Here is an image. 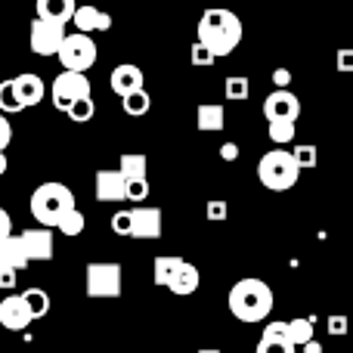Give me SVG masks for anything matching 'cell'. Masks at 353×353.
Segmentation results:
<instances>
[{
	"label": "cell",
	"instance_id": "44",
	"mask_svg": "<svg viewBox=\"0 0 353 353\" xmlns=\"http://www.w3.org/2000/svg\"><path fill=\"white\" fill-rule=\"evenodd\" d=\"M301 350H304V353H323V344H319V341H310V344H304Z\"/></svg>",
	"mask_w": 353,
	"mask_h": 353
},
{
	"label": "cell",
	"instance_id": "40",
	"mask_svg": "<svg viewBox=\"0 0 353 353\" xmlns=\"http://www.w3.org/2000/svg\"><path fill=\"white\" fill-rule=\"evenodd\" d=\"M10 143H12V124L6 115H0V152H6Z\"/></svg>",
	"mask_w": 353,
	"mask_h": 353
},
{
	"label": "cell",
	"instance_id": "4",
	"mask_svg": "<svg viewBox=\"0 0 353 353\" xmlns=\"http://www.w3.org/2000/svg\"><path fill=\"white\" fill-rule=\"evenodd\" d=\"M298 176H301V168L294 165L288 149H270V152L257 161V180L267 189H273V192L292 189L294 183H298Z\"/></svg>",
	"mask_w": 353,
	"mask_h": 353
},
{
	"label": "cell",
	"instance_id": "9",
	"mask_svg": "<svg viewBox=\"0 0 353 353\" xmlns=\"http://www.w3.org/2000/svg\"><path fill=\"white\" fill-rule=\"evenodd\" d=\"M298 115H301V99L294 97L292 90H273L263 99V118H267L270 124H279V121L294 124Z\"/></svg>",
	"mask_w": 353,
	"mask_h": 353
},
{
	"label": "cell",
	"instance_id": "25",
	"mask_svg": "<svg viewBox=\"0 0 353 353\" xmlns=\"http://www.w3.org/2000/svg\"><path fill=\"white\" fill-rule=\"evenodd\" d=\"M22 99H19V90L16 84L10 81H0V115H16V112H22Z\"/></svg>",
	"mask_w": 353,
	"mask_h": 353
},
{
	"label": "cell",
	"instance_id": "42",
	"mask_svg": "<svg viewBox=\"0 0 353 353\" xmlns=\"http://www.w3.org/2000/svg\"><path fill=\"white\" fill-rule=\"evenodd\" d=\"M10 236H12V217L3 211V208H0V242H3V239H10Z\"/></svg>",
	"mask_w": 353,
	"mask_h": 353
},
{
	"label": "cell",
	"instance_id": "33",
	"mask_svg": "<svg viewBox=\"0 0 353 353\" xmlns=\"http://www.w3.org/2000/svg\"><path fill=\"white\" fill-rule=\"evenodd\" d=\"M267 134H270V140H273V143H292L294 140V124H288V121L270 124Z\"/></svg>",
	"mask_w": 353,
	"mask_h": 353
},
{
	"label": "cell",
	"instance_id": "5",
	"mask_svg": "<svg viewBox=\"0 0 353 353\" xmlns=\"http://www.w3.org/2000/svg\"><path fill=\"white\" fill-rule=\"evenodd\" d=\"M59 62H62V72H78L87 74V68L97 62V43H93L90 34H65L59 47Z\"/></svg>",
	"mask_w": 353,
	"mask_h": 353
},
{
	"label": "cell",
	"instance_id": "32",
	"mask_svg": "<svg viewBox=\"0 0 353 353\" xmlns=\"http://www.w3.org/2000/svg\"><path fill=\"white\" fill-rule=\"evenodd\" d=\"M189 62H192L195 68H211L217 59H214V56H211V50H208V47H201V43L195 41V43H192V50H189Z\"/></svg>",
	"mask_w": 353,
	"mask_h": 353
},
{
	"label": "cell",
	"instance_id": "28",
	"mask_svg": "<svg viewBox=\"0 0 353 353\" xmlns=\"http://www.w3.org/2000/svg\"><path fill=\"white\" fill-rule=\"evenodd\" d=\"M248 97H251V81L248 78H242V74L226 78V99H232V103H245Z\"/></svg>",
	"mask_w": 353,
	"mask_h": 353
},
{
	"label": "cell",
	"instance_id": "37",
	"mask_svg": "<svg viewBox=\"0 0 353 353\" xmlns=\"http://www.w3.org/2000/svg\"><path fill=\"white\" fill-rule=\"evenodd\" d=\"M335 68H338L341 74H353V47L338 50V56H335Z\"/></svg>",
	"mask_w": 353,
	"mask_h": 353
},
{
	"label": "cell",
	"instance_id": "35",
	"mask_svg": "<svg viewBox=\"0 0 353 353\" xmlns=\"http://www.w3.org/2000/svg\"><path fill=\"white\" fill-rule=\"evenodd\" d=\"M347 329H350V319L347 316H329V319H325V332H329V335H335V338L347 335Z\"/></svg>",
	"mask_w": 353,
	"mask_h": 353
},
{
	"label": "cell",
	"instance_id": "23",
	"mask_svg": "<svg viewBox=\"0 0 353 353\" xmlns=\"http://www.w3.org/2000/svg\"><path fill=\"white\" fill-rule=\"evenodd\" d=\"M146 155L143 152H124L121 161H118V174L124 176V183L130 180H146Z\"/></svg>",
	"mask_w": 353,
	"mask_h": 353
},
{
	"label": "cell",
	"instance_id": "10",
	"mask_svg": "<svg viewBox=\"0 0 353 353\" xmlns=\"http://www.w3.org/2000/svg\"><path fill=\"white\" fill-rule=\"evenodd\" d=\"M161 208H130V239H159Z\"/></svg>",
	"mask_w": 353,
	"mask_h": 353
},
{
	"label": "cell",
	"instance_id": "12",
	"mask_svg": "<svg viewBox=\"0 0 353 353\" xmlns=\"http://www.w3.org/2000/svg\"><path fill=\"white\" fill-rule=\"evenodd\" d=\"M112 90L118 93V97H130V93L143 90V68H137L134 62H124V65H115L112 68V78H109Z\"/></svg>",
	"mask_w": 353,
	"mask_h": 353
},
{
	"label": "cell",
	"instance_id": "7",
	"mask_svg": "<svg viewBox=\"0 0 353 353\" xmlns=\"http://www.w3.org/2000/svg\"><path fill=\"white\" fill-rule=\"evenodd\" d=\"M90 97V78L87 74H78V72H59L53 78V105L65 115L78 99H87Z\"/></svg>",
	"mask_w": 353,
	"mask_h": 353
},
{
	"label": "cell",
	"instance_id": "13",
	"mask_svg": "<svg viewBox=\"0 0 353 353\" xmlns=\"http://www.w3.org/2000/svg\"><path fill=\"white\" fill-rule=\"evenodd\" d=\"M72 22H74V28H78V34H93V31H109L112 28L109 12H103L99 6H90V3L78 6Z\"/></svg>",
	"mask_w": 353,
	"mask_h": 353
},
{
	"label": "cell",
	"instance_id": "24",
	"mask_svg": "<svg viewBox=\"0 0 353 353\" xmlns=\"http://www.w3.org/2000/svg\"><path fill=\"white\" fill-rule=\"evenodd\" d=\"M288 341H292V347H304V344L313 341V319L304 316V319H288Z\"/></svg>",
	"mask_w": 353,
	"mask_h": 353
},
{
	"label": "cell",
	"instance_id": "22",
	"mask_svg": "<svg viewBox=\"0 0 353 353\" xmlns=\"http://www.w3.org/2000/svg\"><path fill=\"white\" fill-rule=\"evenodd\" d=\"M199 282H201V276H199V270L192 267L189 261H183V267L176 270V276H174V282L168 288H171L174 294H180V298H186V294H192L195 288H199Z\"/></svg>",
	"mask_w": 353,
	"mask_h": 353
},
{
	"label": "cell",
	"instance_id": "31",
	"mask_svg": "<svg viewBox=\"0 0 353 353\" xmlns=\"http://www.w3.org/2000/svg\"><path fill=\"white\" fill-rule=\"evenodd\" d=\"M84 223H87V220H84V214H81L78 208H74V211L68 214V217L62 220V223L56 226V230H59L62 236H81V232H84Z\"/></svg>",
	"mask_w": 353,
	"mask_h": 353
},
{
	"label": "cell",
	"instance_id": "38",
	"mask_svg": "<svg viewBox=\"0 0 353 353\" xmlns=\"http://www.w3.org/2000/svg\"><path fill=\"white\" fill-rule=\"evenodd\" d=\"M226 211H230V208H226L223 199H211L208 201V208H205L208 220H214V223H217V220H226Z\"/></svg>",
	"mask_w": 353,
	"mask_h": 353
},
{
	"label": "cell",
	"instance_id": "47",
	"mask_svg": "<svg viewBox=\"0 0 353 353\" xmlns=\"http://www.w3.org/2000/svg\"><path fill=\"white\" fill-rule=\"evenodd\" d=\"M350 103H353V87H350Z\"/></svg>",
	"mask_w": 353,
	"mask_h": 353
},
{
	"label": "cell",
	"instance_id": "26",
	"mask_svg": "<svg viewBox=\"0 0 353 353\" xmlns=\"http://www.w3.org/2000/svg\"><path fill=\"white\" fill-rule=\"evenodd\" d=\"M22 301L28 304L31 319L47 316V310H50V298H47V292H43V288H25V292H22Z\"/></svg>",
	"mask_w": 353,
	"mask_h": 353
},
{
	"label": "cell",
	"instance_id": "11",
	"mask_svg": "<svg viewBox=\"0 0 353 353\" xmlns=\"http://www.w3.org/2000/svg\"><path fill=\"white\" fill-rule=\"evenodd\" d=\"M34 323L28 313V304L22 301V294H6L3 301H0V325L10 332H22L28 329V325Z\"/></svg>",
	"mask_w": 353,
	"mask_h": 353
},
{
	"label": "cell",
	"instance_id": "41",
	"mask_svg": "<svg viewBox=\"0 0 353 353\" xmlns=\"http://www.w3.org/2000/svg\"><path fill=\"white\" fill-rule=\"evenodd\" d=\"M273 84H276V90H288V84H292V72H288V68H276Z\"/></svg>",
	"mask_w": 353,
	"mask_h": 353
},
{
	"label": "cell",
	"instance_id": "15",
	"mask_svg": "<svg viewBox=\"0 0 353 353\" xmlns=\"http://www.w3.org/2000/svg\"><path fill=\"white\" fill-rule=\"evenodd\" d=\"M25 251H28V261H50L53 257V232L37 226V230H25L22 232Z\"/></svg>",
	"mask_w": 353,
	"mask_h": 353
},
{
	"label": "cell",
	"instance_id": "18",
	"mask_svg": "<svg viewBox=\"0 0 353 353\" xmlns=\"http://www.w3.org/2000/svg\"><path fill=\"white\" fill-rule=\"evenodd\" d=\"M34 10H37V19L68 25L74 19V10H78V3H74V0H37Z\"/></svg>",
	"mask_w": 353,
	"mask_h": 353
},
{
	"label": "cell",
	"instance_id": "8",
	"mask_svg": "<svg viewBox=\"0 0 353 353\" xmlns=\"http://www.w3.org/2000/svg\"><path fill=\"white\" fill-rule=\"evenodd\" d=\"M65 41V25L47 22V19H34L28 31V47L37 56H59V47Z\"/></svg>",
	"mask_w": 353,
	"mask_h": 353
},
{
	"label": "cell",
	"instance_id": "3",
	"mask_svg": "<svg viewBox=\"0 0 353 353\" xmlns=\"http://www.w3.org/2000/svg\"><path fill=\"white\" fill-rule=\"evenodd\" d=\"M28 208H31V217H34L43 230H50V226H59L78 205H74L72 189H68L65 183L53 180V183H41V186L31 192Z\"/></svg>",
	"mask_w": 353,
	"mask_h": 353
},
{
	"label": "cell",
	"instance_id": "2",
	"mask_svg": "<svg viewBox=\"0 0 353 353\" xmlns=\"http://www.w3.org/2000/svg\"><path fill=\"white\" fill-rule=\"evenodd\" d=\"M230 313L239 323H263L273 313V288L263 279H239L230 288Z\"/></svg>",
	"mask_w": 353,
	"mask_h": 353
},
{
	"label": "cell",
	"instance_id": "1",
	"mask_svg": "<svg viewBox=\"0 0 353 353\" xmlns=\"http://www.w3.org/2000/svg\"><path fill=\"white\" fill-rule=\"evenodd\" d=\"M199 43L211 50L214 59L230 56L242 43V19L226 6H208L199 19Z\"/></svg>",
	"mask_w": 353,
	"mask_h": 353
},
{
	"label": "cell",
	"instance_id": "30",
	"mask_svg": "<svg viewBox=\"0 0 353 353\" xmlns=\"http://www.w3.org/2000/svg\"><path fill=\"white\" fill-rule=\"evenodd\" d=\"M68 118H72L74 124H87L93 115H97V103H93V97H87V99H78V103L72 105V109L65 112Z\"/></svg>",
	"mask_w": 353,
	"mask_h": 353
},
{
	"label": "cell",
	"instance_id": "29",
	"mask_svg": "<svg viewBox=\"0 0 353 353\" xmlns=\"http://www.w3.org/2000/svg\"><path fill=\"white\" fill-rule=\"evenodd\" d=\"M292 159L294 165L304 171V168H316V159H319V149L313 146V143H298V146L292 149Z\"/></svg>",
	"mask_w": 353,
	"mask_h": 353
},
{
	"label": "cell",
	"instance_id": "19",
	"mask_svg": "<svg viewBox=\"0 0 353 353\" xmlns=\"http://www.w3.org/2000/svg\"><path fill=\"white\" fill-rule=\"evenodd\" d=\"M0 263L10 267V270H16V273L28 267V251H25L22 236H10V239L0 242Z\"/></svg>",
	"mask_w": 353,
	"mask_h": 353
},
{
	"label": "cell",
	"instance_id": "39",
	"mask_svg": "<svg viewBox=\"0 0 353 353\" xmlns=\"http://www.w3.org/2000/svg\"><path fill=\"white\" fill-rule=\"evenodd\" d=\"M16 279H19L16 270H10V267L0 263V288H3V292H12V288H16Z\"/></svg>",
	"mask_w": 353,
	"mask_h": 353
},
{
	"label": "cell",
	"instance_id": "46",
	"mask_svg": "<svg viewBox=\"0 0 353 353\" xmlns=\"http://www.w3.org/2000/svg\"><path fill=\"white\" fill-rule=\"evenodd\" d=\"M199 353H220V350H214V347H208V350H199Z\"/></svg>",
	"mask_w": 353,
	"mask_h": 353
},
{
	"label": "cell",
	"instance_id": "16",
	"mask_svg": "<svg viewBox=\"0 0 353 353\" xmlns=\"http://www.w3.org/2000/svg\"><path fill=\"white\" fill-rule=\"evenodd\" d=\"M97 201H128V183L118 171L97 174Z\"/></svg>",
	"mask_w": 353,
	"mask_h": 353
},
{
	"label": "cell",
	"instance_id": "6",
	"mask_svg": "<svg viewBox=\"0 0 353 353\" xmlns=\"http://www.w3.org/2000/svg\"><path fill=\"white\" fill-rule=\"evenodd\" d=\"M87 298H118L121 294V263L103 261L87 263Z\"/></svg>",
	"mask_w": 353,
	"mask_h": 353
},
{
	"label": "cell",
	"instance_id": "27",
	"mask_svg": "<svg viewBox=\"0 0 353 353\" xmlns=\"http://www.w3.org/2000/svg\"><path fill=\"white\" fill-rule=\"evenodd\" d=\"M121 109L128 112L130 118H143L149 109H152V97H149L146 90H137V93H130V97L121 99Z\"/></svg>",
	"mask_w": 353,
	"mask_h": 353
},
{
	"label": "cell",
	"instance_id": "21",
	"mask_svg": "<svg viewBox=\"0 0 353 353\" xmlns=\"http://www.w3.org/2000/svg\"><path fill=\"white\" fill-rule=\"evenodd\" d=\"M183 267V257H174V254H159L152 261V282L161 288H168L174 282L176 270Z\"/></svg>",
	"mask_w": 353,
	"mask_h": 353
},
{
	"label": "cell",
	"instance_id": "14",
	"mask_svg": "<svg viewBox=\"0 0 353 353\" xmlns=\"http://www.w3.org/2000/svg\"><path fill=\"white\" fill-rule=\"evenodd\" d=\"M257 353H294L292 341H288V323H282V319L267 323L261 344H257Z\"/></svg>",
	"mask_w": 353,
	"mask_h": 353
},
{
	"label": "cell",
	"instance_id": "17",
	"mask_svg": "<svg viewBox=\"0 0 353 353\" xmlns=\"http://www.w3.org/2000/svg\"><path fill=\"white\" fill-rule=\"evenodd\" d=\"M12 84H16L19 99H22L25 109H28V105L43 103V97H47V84L41 81V74H31V72L16 74V78H12Z\"/></svg>",
	"mask_w": 353,
	"mask_h": 353
},
{
	"label": "cell",
	"instance_id": "45",
	"mask_svg": "<svg viewBox=\"0 0 353 353\" xmlns=\"http://www.w3.org/2000/svg\"><path fill=\"white\" fill-rule=\"evenodd\" d=\"M6 168H10V161H6V152H0V176L6 174Z\"/></svg>",
	"mask_w": 353,
	"mask_h": 353
},
{
	"label": "cell",
	"instance_id": "36",
	"mask_svg": "<svg viewBox=\"0 0 353 353\" xmlns=\"http://www.w3.org/2000/svg\"><path fill=\"white\" fill-rule=\"evenodd\" d=\"M149 180H130L128 183V201H146Z\"/></svg>",
	"mask_w": 353,
	"mask_h": 353
},
{
	"label": "cell",
	"instance_id": "43",
	"mask_svg": "<svg viewBox=\"0 0 353 353\" xmlns=\"http://www.w3.org/2000/svg\"><path fill=\"white\" fill-rule=\"evenodd\" d=\"M220 159H223V161H236L239 159V146H236V143H223V146H220Z\"/></svg>",
	"mask_w": 353,
	"mask_h": 353
},
{
	"label": "cell",
	"instance_id": "20",
	"mask_svg": "<svg viewBox=\"0 0 353 353\" xmlns=\"http://www.w3.org/2000/svg\"><path fill=\"white\" fill-rule=\"evenodd\" d=\"M195 124L205 134H217V130L226 128V109L220 103H201L199 112H195Z\"/></svg>",
	"mask_w": 353,
	"mask_h": 353
},
{
	"label": "cell",
	"instance_id": "34",
	"mask_svg": "<svg viewBox=\"0 0 353 353\" xmlns=\"http://www.w3.org/2000/svg\"><path fill=\"white\" fill-rule=\"evenodd\" d=\"M112 232L115 236H130V211L112 214Z\"/></svg>",
	"mask_w": 353,
	"mask_h": 353
}]
</instances>
